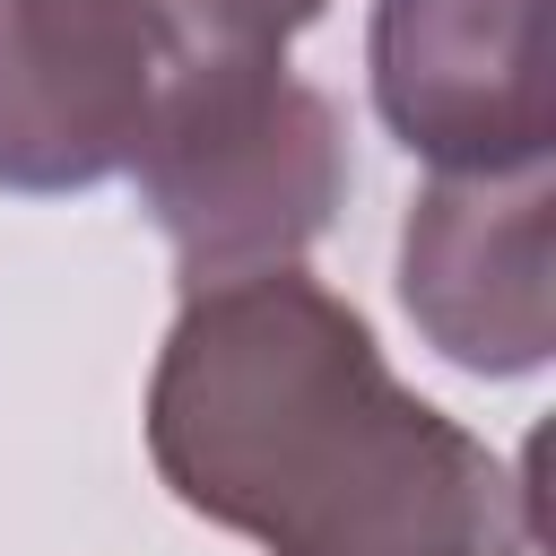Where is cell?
I'll list each match as a JSON object with an SVG mask.
<instances>
[{
  "instance_id": "obj_1",
  "label": "cell",
  "mask_w": 556,
  "mask_h": 556,
  "mask_svg": "<svg viewBox=\"0 0 556 556\" xmlns=\"http://www.w3.org/2000/svg\"><path fill=\"white\" fill-rule=\"evenodd\" d=\"M148 460L261 556H530L539 504L486 434L417 400L365 313L295 261L191 287L148 374Z\"/></svg>"
},
{
  "instance_id": "obj_2",
  "label": "cell",
  "mask_w": 556,
  "mask_h": 556,
  "mask_svg": "<svg viewBox=\"0 0 556 556\" xmlns=\"http://www.w3.org/2000/svg\"><path fill=\"white\" fill-rule=\"evenodd\" d=\"M182 295L304 261L348 200V130L287 52H182L130 156Z\"/></svg>"
},
{
  "instance_id": "obj_3",
  "label": "cell",
  "mask_w": 556,
  "mask_h": 556,
  "mask_svg": "<svg viewBox=\"0 0 556 556\" xmlns=\"http://www.w3.org/2000/svg\"><path fill=\"white\" fill-rule=\"evenodd\" d=\"M174 61L156 0H0V191L70 200L130 174Z\"/></svg>"
},
{
  "instance_id": "obj_4",
  "label": "cell",
  "mask_w": 556,
  "mask_h": 556,
  "mask_svg": "<svg viewBox=\"0 0 556 556\" xmlns=\"http://www.w3.org/2000/svg\"><path fill=\"white\" fill-rule=\"evenodd\" d=\"M374 113L434 174L547 165L556 43L547 0H374Z\"/></svg>"
},
{
  "instance_id": "obj_5",
  "label": "cell",
  "mask_w": 556,
  "mask_h": 556,
  "mask_svg": "<svg viewBox=\"0 0 556 556\" xmlns=\"http://www.w3.org/2000/svg\"><path fill=\"white\" fill-rule=\"evenodd\" d=\"M547 226H556V174L504 165V174H434L400 217V304L417 339L478 374L521 382L556 348V278H547Z\"/></svg>"
},
{
  "instance_id": "obj_6",
  "label": "cell",
  "mask_w": 556,
  "mask_h": 556,
  "mask_svg": "<svg viewBox=\"0 0 556 556\" xmlns=\"http://www.w3.org/2000/svg\"><path fill=\"white\" fill-rule=\"evenodd\" d=\"M182 52H287L330 0H156Z\"/></svg>"
}]
</instances>
